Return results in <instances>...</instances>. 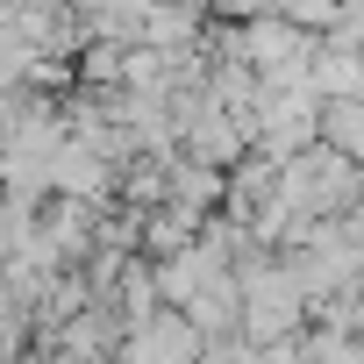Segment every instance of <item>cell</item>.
I'll return each mask as SVG.
<instances>
[{
  "label": "cell",
  "mask_w": 364,
  "mask_h": 364,
  "mask_svg": "<svg viewBox=\"0 0 364 364\" xmlns=\"http://www.w3.org/2000/svg\"><path fill=\"white\" fill-rule=\"evenodd\" d=\"M236 279H243V336H250V343H286V336H300V321H307L314 300H307V286L293 279L286 257H279V264H272V257H264V264L250 257Z\"/></svg>",
  "instance_id": "cell-1"
},
{
  "label": "cell",
  "mask_w": 364,
  "mask_h": 364,
  "mask_svg": "<svg viewBox=\"0 0 364 364\" xmlns=\"http://www.w3.org/2000/svg\"><path fill=\"white\" fill-rule=\"evenodd\" d=\"M343 8H350V0H272V15H286V22H300L314 36H328L343 22Z\"/></svg>",
  "instance_id": "cell-7"
},
{
  "label": "cell",
  "mask_w": 364,
  "mask_h": 364,
  "mask_svg": "<svg viewBox=\"0 0 364 364\" xmlns=\"http://www.w3.org/2000/svg\"><path fill=\"white\" fill-rule=\"evenodd\" d=\"M321 143L364 164V100H321Z\"/></svg>",
  "instance_id": "cell-6"
},
{
  "label": "cell",
  "mask_w": 364,
  "mask_h": 364,
  "mask_svg": "<svg viewBox=\"0 0 364 364\" xmlns=\"http://www.w3.org/2000/svg\"><path fill=\"white\" fill-rule=\"evenodd\" d=\"M29 65H36V50L22 36H0V93H22L29 86Z\"/></svg>",
  "instance_id": "cell-8"
},
{
  "label": "cell",
  "mask_w": 364,
  "mask_h": 364,
  "mask_svg": "<svg viewBox=\"0 0 364 364\" xmlns=\"http://www.w3.org/2000/svg\"><path fill=\"white\" fill-rule=\"evenodd\" d=\"M200 357H208V336L178 307H157L150 321H136L122 336V364H200Z\"/></svg>",
  "instance_id": "cell-2"
},
{
  "label": "cell",
  "mask_w": 364,
  "mask_h": 364,
  "mask_svg": "<svg viewBox=\"0 0 364 364\" xmlns=\"http://www.w3.org/2000/svg\"><path fill=\"white\" fill-rule=\"evenodd\" d=\"M215 15H229V22H257V15H272V0H208Z\"/></svg>",
  "instance_id": "cell-9"
},
{
  "label": "cell",
  "mask_w": 364,
  "mask_h": 364,
  "mask_svg": "<svg viewBox=\"0 0 364 364\" xmlns=\"http://www.w3.org/2000/svg\"><path fill=\"white\" fill-rule=\"evenodd\" d=\"M0 186H8V150H0Z\"/></svg>",
  "instance_id": "cell-11"
},
{
  "label": "cell",
  "mask_w": 364,
  "mask_h": 364,
  "mask_svg": "<svg viewBox=\"0 0 364 364\" xmlns=\"http://www.w3.org/2000/svg\"><path fill=\"white\" fill-rule=\"evenodd\" d=\"M15 107H22V93H0V129L15 122Z\"/></svg>",
  "instance_id": "cell-10"
},
{
  "label": "cell",
  "mask_w": 364,
  "mask_h": 364,
  "mask_svg": "<svg viewBox=\"0 0 364 364\" xmlns=\"http://www.w3.org/2000/svg\"><path fill=\"white\" fill-rule=\"evenodd\" d=\"M200 8H208V0H157V8H143V43H157V50H193V43H208Z\"/></svg>",
  "instance_id": "cell-4"
},
{
  "label": "cell",
  "mask_w": 364,
  "mask_h": 364,
  "mask_svg": "<svg viewBox=\"0 0 364 364\" xmlns=\"http://www.w3.org/2000/svg\"><path fill=\"white\" fill-rule=\"evenodd\" d=\"M122 164L107 157V150H93V143H65L58 157H50V193H65V200H107V193H122V178H114Z\"/></svg>",
  "instance_id": "cell-3"
},
{
  "label": "cell",
  "mask_w": 364,
  "mask_h": 364,
  "mask_svg": "<svg viewBox=\"0 0 364 364\" xmlns=\"http://www.w3.org/2000/svg\"><path fill=\"white\" fill-rule=\"evenodd\" d=\"M171 200H178V208H193V215L229 208V171H215V164H200V157L178 150V157H171Z\"/></svg>",
  "instance_id": "cell-5"
}]
</instances>
